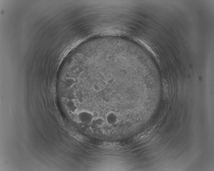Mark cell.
Masks as SVG:
<instances>
[{
    "label": "cell",
    "instance_id": "obj_4",
    "mask_svg": "<svg viewBox=\"0 0 214 171\" xmlns=\"http://www.w3.org/2000/svg\"><path fill=\"white\" fill-rule=\"evenodd\" d=\"M99 146L103 148L111 149L118 147L120 145L117 143L104 142L100 144Z\"/></svg>",
    "mask_w": 214,
    "mask_h": 171
},
{
    "label": "cell",
    "instance_id": "obj_5",
    "mask_svg": "<svg viewBox=\"0 0 214 171\" xmlns=\"http://www.w3.org/2000/svg\"><path fill=\"white\" fill-rule=\"evenodd\" d=\"M105 120L102 117H98L95 118L91 124L93 125L98 127H101L104 125Z\"/></svg>",
    "mask_w": 214,
    "mask_h": 171
},
{
    "label": "cell",
    "instance_id": "obj_2",
    "mask_svg": "<svg viewBox=\"0 0 214 171\" xmlns=\"http://www.w3.org/2000/svg\"><path fill=\"white\" fill-rule=\"evenodd\" d=\"M155 126H150L143 132L140 133L133 137V139L136 141H139L148 137L154 129Z\"/></svg>",
    "mask_w": 214,
    "mask_h": 171
},
{
    "label": "cell",
    "instance_id": "obj_1",
    "mask_svg": "<svg viewBox=\"0 0 214 171\" xmlns=\"http://www.w3.org/2000/svg\"><path fill=\"white\" fill-rule=\"evenodd\" d=\"M79 121L86 124H91L94 119L93 113L88 111L83 110L79 112L77 115Z\"/></svg>",
    "mask_w": 214,
    "mask_h": 171
},
{
    "label": "cell",
    "instance_id": "obj_6",
    "mask_svg": "<svg viewBox=\"0 0 214 171\" xmlns=\"http://www.w3.org/2000/svg\"><path fill=\"white\" fill-rule=\"evenodd\" d=\"M93 89L94 91L96 92H99L102 90L101 86H100L99 84L96 83L93 86Z\"/></svg>",
    "mask_w": 214,
    "mask_h": 171
},
{
    "label": "cell",
    "instance_id": "obj_3",
    "mask_svg": "<svg viewBox=\"0 0 214 171\" xmlns=\"http://www.w3.org/2000/svg\"><path fill=\"white\" fill-rule=\"evenodd\" d=\"M106 121L110 125H115L118 121V116L114 112H110L107 114Z\"/></svg>",
    "mask_w": 214,
    "mask_h": 171
}]
</instances>
